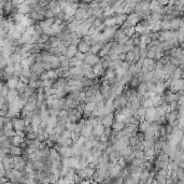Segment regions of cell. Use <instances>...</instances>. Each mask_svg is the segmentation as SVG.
Segmentation results:
<instances>
[{"label": "cell", "mask_w": 184, "mask_h": 184, "mask_svg": "<svg viewBox=\"0 0 184 184\" xmlns=\"http://www.w3.org/2000/svg\"><path fill=\"white\" fill-rule=\"evenodd\" d=\"M9 87L7 86V84L4 82H2L1 84V89H0V95H1V98H7V96L9 94Z\"/></svg>", "instance_id": "24"}, {"label": "cell", "mask_w": 184, "mask_h": 184, "mask_svg": "<svg viewBox=\"0 0 184 184\" xmlns=\"http://www.w3.org/2000/svg\"><path fill=\"white\" fill-rule=\"evenodd\" d=\"M70 167L72 169L79 170V157H70Z\"/></svg>", "instance_id": "33"}, {"label": "cell", "mask_w": 184, "mask_h": 184, "mask_svg": "<svg viewBox=\"0 0 184 184\" xmlns=\"http://www.w3.org/2000/svg\"><path fill=\"white\" fill-rule=\"evenodd\" d=\"M27 89H28V85L25 83H23V82H21L20 81V83H18L17 87H16V91H17L18 93H20V95H22V94H24L25 92H26Z\"/></svg>", "instance_id": "28"}, {"label": "cell", "mask_w": 184, "mask_h": 184, "mask_svg": "<svg viewBox=\"0 0 184 184\" xmlns=\"http://www.w3.org/2000/svg\"><path fill=\"white\" fill-rule=\"evenodd\" d=\"M101 124L104 125V127H111L112 128L113 124L115 122V115L113 113H110V114H107V115L102 116L100 119Z\"/></svg>", "instance_id": "3"}, {"label": "cell", "mask_w": 184, "mask_h": 184, "mask_svg": "<svg viewBox=\"0 0 184 184\" xmlns=\"http://www.w3.org/2000/svg\"><path fill=\"white\" fill-rule=\"evenodd\" d=\"M104 24L106 25L107 27H114L116 26V21H115V17L113 16V17H109V18H106L104 21Z\"/></svg>", "instance_id": "31"}, {"label": "cell", "mask_w": 184, "mask_h": 184, "mask_svg": "<svg viewBox=\"0 0 184 184\" xmlns=\"http://www.w3.org/2000/svg\"><path fill=\"white\" fill-rule=\"evenodd\" d=\"M65 130H66V123H62V122H58L56 125V127L54 128V133L56 135H58V136H60Z\"/></svg>", "instance_id": "15"}, {"label": "cell", "mask_w": 184, "mask_h": 184, "mask_svg": "<svg viewBox=\"0 0 184 184\" xmlns=\"http://www.w3.org/2000/svg\"><path fill=\"white\" fill-rule=\"evenodd\" d=\"M104 24V21L102 20H98V18H96L95 22H94V24H93V27H95V28H98L99 26Z\"/></svg>", "instance_id": "40"}, {"label": "cell", "mask_w": 184, "mask_h": 184, "mask_svg": "<svg viewBox=\"0 0 184 184\" xmlns=\"http://www.w3.org/2000/svg\"><path fill=\"white\" fill-rule=\"evenodd\" d=\"M80 137H81L80 134H77V133H71V139H72V141H73L74 144H75V143L79 141ZM74 144H73V146H74Z\"/></svg>", "instance_id": "39"}, {"label": "cell", "mask_w": 184, "mask_h": 184, "mask_svg": "<svg viewBox=\"0 0 184 184\" xmlns=\"http://www.w3.org/2000/svg\"><path fill=\"white\" fill-rule=\"evenodd\" d=\"M182 80H184V70H183V72H182V78H181Z\"/></svg>", "instance_id": "46"}, {"label": "cell", "mask_w": 184, "mask_h": 184, "mask_svg": "<svg viewBox=\"0 0 184 184\" xmlns=\"http://www.w3.org/2000/svg\"><path fill=\"white\" fill-rule=\"evenodd\" d=\"M139 84H140L139 79H138L137 77H134V78H133V80H131V82L129 83V85L133 86V87H138V86H139Z\"/></svg>", "instance_id": "38"}, {"label": "cell", "mask_w": 184, "mask_h": 184, "mask_svg": "<svg viewBox=\"0 0 184 184\" xmlns=\"http://www.w3.org/2000/svg\"><path fill=\"white\" fill-rule=\"evenodd\" d=\"M57 184H72V183L69 181V180H67L66 178H60L59 181L57 182Z\"/></svg>", "instance_id": "42"}, {"label": "cell", "mask_w": 184, "mask_h": 184, "mask_svg": "<svg viewBox=\"0 0 184 184\" xmlns=\"http://www.w3.org/2000/svg\"><path fill=\"white\" fill-rule=\"evenodd\" d=\"M82 64H83V62L79 60L77 57H73V58H71V59H70V68H74V67H80V66H82Z\"/></svg>", "instance_id": "34"}, {"label": "cell", "mask_w": 184, "mask_h": 184, "mask_svg": "<svg viewBox=\"0 0 184 184\" xmlns=\"http://www.w3.org/2000/svg\"><path fill=\"white\" fill-rule=\"evenodd\" d=\"M93 130H94L93 126L86 121V124L83 126V129H82V131H81V136L86 138V139H88L89 137L93 136Z\"/></svg>", "instance_id": "6"}, {"label": "cell", "mask_w": 184, "mask_h": 184, "mask_svg": "<svg viewBox=\"0 0 184 184\" xmlns=\"http://www.w3.org/2000/svg\"><path fill=\"white\" fill-rule=\"evenodd\" d=\"M13 123V128H14L15 131H24L25 128H26V123L23 119H18V117H15L12 120Z\"/></svg>", "instance_id": "5"}, {"label": "cell", "mask_w": 184, "mask_h": 184, "mask_svg": "<svg viewBox=\"0 0 184 184\" xmlns=\"http://www.w3.org/2000/svg\"><path fill=\"white\" fill-rule=\"evenodd\" d=\"M57 123H58V117H53V116H50V119H49V123H48V127L54 129V128L56 127Z\"/></svg>", "instance_id": "32"}, {"label": "cell", "mask_w": 184, "mask_h": 184, "mask_svg": "<svg viewBox=\"0 0 184 184\" xmlns=\"http://www.w3.org/2000/svg\"><path fill=\"white\" fill-rule=\"evenodd\" d=\"M182 72H183V70L178 67V68L175 70V72L170 75V79H171V80H175H175H180V79L182 78Z\"/></svg>", "instance_id": "22"}, {"label": "cell", "mask_w": 184, "mask_h": 184, "mask_svg": "<svg viewBox=\"0 0 184 184\" xmlns=\"http://www.w3.org/2000/svg\"><path fill=\"white\" fill-rule=\"evenodd\" d=\"M84 62L89 66H92V67H94L95 65H97V64L100 62V57H99V55L87 53V54H85V59H84Z\"/></svg>", "instance_id": "2"}, {"label": "cell", "mask_w": 184, "mask_h": 184, "mask_svg": "<svg viewBox=\"0 0 184 184\" xmlns=\"http://www.w3.org/2000/svg\"><path fill=\"white\" fill-rule=\"evenodd\" d=\"M30 69H31V72H33V73L38 74L39 77L45 71L43 62H36V64H33V65L30 67Z\"/></svg>", "instance_id": "7"}, {"label": "cell", "mask_w": 184, "mask_h": 184, "mask_svg": "<svg viewBox=\"0 0 184 184\" xmlns=\"http://www.w3.org/2000/svg\"><path fill=\"white\" fill-rule=\"evenodd\" d=\"M78 46L77 45H70L68 48V50H67V52H66V55L65 56L67 57V58H69V59H71V58H73V57H75V55L78 54Z\"/></svg>", "instance_id": "10"}, {"label": "cell", "mask_w": 184, "mask_h": 184, "mask_svg": "<svg viewBox=\"0 0 184 184\" xmlns=\"http://www.w3.org/2000/svg\"><path fill=\"white\" fill-rule=\"evenodd\" d=\"M81 184H92V180H84Z\"/></svg>", "instance_id": "45"}, {"label": "cell", "mask_w": 184, "mask_h": 184, "mask_svg": "<svg viewBox=\"0 0 184 184\" xmlns=\"http://www.w3.org/2000/svg\"><path fill=\"white\" fill-rule=\"evenodd\" d=\"M93 71H94V73L96 74V77H99V75H102L104 73H106V71H104V68L102 67V64H101V62L93 67Z\"/></svg>", "instance_id": "14"}, {"label": "cell", "mask_w": 184, "mask_h": 184, "mask_svg": "<svg viewBox=\"0 0 184 184\" xmlns=\"http://www.w3.org/2000/svg\"><path fill=\"white\" fill-rule=\"evenodd\" d=\"M119 60L121 62H125L126 60V53H122L119 55Z\"/></svg>", "instance_id": "44"}, {"label": "cell", "mask_w": 184, "mask_h": 184, "mask_svg": "<svg viewBox=\"0 0 184 184\" xmlns=\"http://www.w3.org/2000/svg\"><path fill=\"white\" fill-rule=\"evenodd\" d=\"M37 108H38V106H37V101L36 102H27L26 106L24 107V109L27 111V112H35V111L37 110Z\"/></svg>", "instance_id": "20"}, {"label": "cell", "mask_w": 184, "mask_h": 184, "mask_svg": "<svg viewBox=\"0 0 184 184\" xmlns=\"http://www.w3.org/2000/svg\"><path fill=\"white\" fill-rule=\"evenodd\" d=\"M160 119V116L158 115L157 110H156V108L155 107H152V108H149L146 109V121L149 123H155V122H158Z\"/></svg>", "instance_id": "1"}, {"label": "cell", "mask_w": 184, "mask_h": 184, "mask_svg": "<svg viewBox=\"0 0 184 184\" xmlns=\"http://www.w3.org/2000/svg\"><path fill=\"white\" fill-rule=\"evenodd\" d=\"M126 127V124L125 123H123V122H114V124H113V126H112V129L113 130H115L116 133H119V131H121V130H123L124 128Z\"/></svg>", "instance_id": "23"}, {"label": "cell", "mask_w": 184, "mask_h": 184, "mask_svg": "<svg viewBox=\"0 0 184 184\" xmlns=\"http://www.w3.org/2000/svg\"><path fill=\"white\" fill-rule=\"evenodd\" d=\"M59 110H56V109H49V114L50 116H53V117H58L59 116Z\"/></svg>", "instance_id": "37"}, {"label": "cell", "mask_w": 184, "mask_h": 184, "mask_svg": "<svg viewBox=\"0 0 184 184\" xmlns=\"http://www.w3.org/2000/svg\"><path fill=\"white\" fill-rule=\"evenodd\" d=\"M146 160H143V159H140V158H134V159L130 162V166H134V167H143L144 163H146Z\"/></svg>", "instance_id": "25"}, {"label": "cell", "mask_w": 184, "mask_h": 184, "mask_svg": "<svg viewBox=\"0 0 184 184\" xmlns=\"http://www.w3.org/2000/svg\"><path fill=\"white\" fill-rule=\"evenodd\" d=\"M96 109H97V104L95 102H87V104H85V110L84 111L93 113Z\"/></svg>", "instance_id": "30"}, {"label": "cell", "mask_w": 184, "mask_h": 184, "mask_svg": "<svg viewBox=\"0 0 184 184\" xmlns=\"http://www.w3.org/2000/svg\"><path fill=\"white\" fill-rule=\"evenodd\" d=\"M143 21V18L140 16L138 13L134 12V13H131V14L127 15V22L129 23V24L131 25V26H134L136 27L138 24H140L141 22Z\"/></svg>", "instance_id": "4"}, {"label": "cell", "mask_w": 184, "mask_h": 184, "mask_svg": "<svg viewBox=\"0 0 184 184\" xmlns=\"http://www.w3.org/2000/svg\"><path fill=\"white\" fill-rule=\"evenodd\" d=\"M69 71H70V73H71V77H75V75H83V74H82V68H81V66L80 67L70 68L69 69Z\"/></svg>", "instance_id": "27"}, {"label": "cell", "mask_w": 184, "mask_h": 184, "mask_svg": "<svg viewBox=\"0 0 184 184\" xmlns=\"http://www.w3.org/2000/svg\"><path fill=\"white\" fill-rule=\"evenodd\" d=\"M104 130H106V127H104V126L101 124V123H99L97 126H95V127H94L93 135H94V137H95L96 139L99 140V138H100L102 135H104Z\"/></svg>", "instance_id": "8"}, {"label": "cell", "mask_w": 184, "mask_h": 184, "mask_svg": "<svg viewBox=\"0 0 184 184\" xmlns=\"http://www.w3.org/2000/svg\"><path fill=\"white\" fill-rule=\"evenodd\" d=\"M150 126H151V123H149V122H146V121H144V122H141V123H140L138 129H139L140 133H142V134H146V131L149 130Z\"/></svg>", "instance_id": "19"}, {"label": "cell", "mask_w": 184, "mask_h": 184, "mask_svg": "<svg viewBox=\"0 0 184 184\" xmlns=\"http://www.w3.org/2000/svg\"><path fill=\"white\" fill-rule=\"evenodd\" d=\"M78 51L82 54L89 53V51H91V44H88L87 42L83 41V40H81V42L79 43V45H78Z\"/></svg>", "instance_id": "9"}, {"label": "cell", "mask_w": 184, "mask_h": 184, "mask_svg": "<svg viewBox=\"0 0 184 184\" xmlns=\"http://www.w3.org/2000/svg\"><path fill=\"white\" fill-rule=\"evenodd\" d=\"M18 83H20V79L18 78H10L9 80H7L6 84L7 86L9 87V89H16V87H17Z\"/></svg>", "instance_id": "12"}, {"label": "cell", "mask_w": 184, "mask_h": 184, "mask_svg": "<svg viewBox=\"0 0 184 184\" xmlns=\"http://www.w3.org/2000/svg\"><path fill=\"white\" fill-rule=\"evenodd\" d=\"M51 157L54 158V159H57V160H62V156H60L59 153H58L54 148L51 149Z\"/></svg>", "instance_id": "35"}, {"label": "cell", "mask_w": 184, "mask_h": 184, "mask_svg": "<svg viewBox=\"0 0 184 184\" xmlns=\"http://www.w3.org/2000/svg\"><path fill=\"white\" fill-rule=\"evenodd\" d=\"M178 68L175 65H173L172 62H168V64H166V65L164 66V72H165V74L166 75H168V77H170L173 72H175V69Z\"/></svg>", "instance_id": "11"}, {"label": "cell", "mask_w": 184, "mask_h": 184, "mask_svg": "<svg viewBox=\"0 0 184 184\" xmlns=\"http://www.w3.org/2000/svg\"><path fill=\"white\" fill-rule=\"evenodd\" d=\"M156 84V89H157V94L158 95H163L164 92H165V89H166V84L165 82H157Z\"/></svg>", "instance_id": "26"}, {"label": "cell", "mask_w": 184, "mask_h": 184, "mask_svg": "<svg viewBox=\"0 0 184 184\" xmlns=\"http://www.w3.org/2000/svg\"><path fill=\"white\" fill-rule=\"evenodd\" d=\"M115 17V21H116V25L119 26V25H123L125 22L127 21V15L126 14H117L114 16Z\"/></svg>", "instance_id": "21"}, {"label": "cell", "mask_w": 184, "mask_h": 184, "mask_svg": "<svg viewBox=\"0 0 184 184\" xmlns=\"http://www.w3.org/2000/svg\"><path fill=\"white\" fill-rule=\"evenodd\" d=\"M137 92L139 93V94H141L142 96L146 95V93L148 92V86H146V83L141 82V83L139 84V86H138V91H137Z\"/></svg>", "instance_id": "29"}, {"label": "cell", "mask_w": 184, "mask_h": 184, "mask_svg": "<svg viewBox=\"0 0 184 184\" xmlns=\"http://www.w3.org/2000/svg\"><path fill=\"white\" fill-rule=\"evenodd\" d=\"M17 11H18V13L28 15V14H30V12H31V8L26 6L25 3H23V4H21L20 7H17Z\"/></svg>", "instance_id": "17"}, {"label": "cell", "mask_w": 184, "mask_h": 184, "mask_svg": "<svg viewBox=\"0 0 184 184\" xmlns=\"http://www.w3.org/2000/svg\"><path fill=\"white\" fill-rule=\"evenodd\" d=\"M60 136L64 137V138H66V139H69V138H71V133L66 129V130L64 131V133H62V134L60 135Z\"/></svg>", "instance_id": "41"}, {"label": "cell", "mask_w": 184, "mask_h": 184, "mask_svg": "<svg viewBox=\"0 0 184 184\" xmlns=\"http://www.w3.org/2000/svg\"><path fill=\"white\" fill-rule=\"evenodd\" d=\"M20 97V93L16 91V89H10L9 94L7 96V100L8 102H13L15 99H17Z\"/></svg>", "instance_id": "13"}, {"label": "cell", "mask_w": 184, "mask_h": 184, "mask_svg": "<svg viewBox=\"0 0 184 184\" xmlns=\"http://www.w3.org/2000/svg\"><path fill=\"white\" fill-rule=\"evenodd\" d=\"M10 155L12 156H22L23 155V149L20 146H11L10 148Z\"/></svg>", "instance_id": "16"}, {"label": "cell", "mask_w": 184, "mask_h": 184, "mask_svg": "<svg viewBox=\"0 0 184 184\" xmlns=\"http://www.w3.org/2000/svg\"><path fill=\"white\" fill-rule=\"evenodd\" d=\"M38 138V133L31 131L29 134H26V139L27 140H36Z\"/></svg>", "instance_id": "36"}, {"label": "cell", "mask_w": 184, "mask_h": 184, "mask_svg": "<svg viewBox=\"0 0 184 184\" xmlns=\"http://www.w3.org/2000/svg\"><path fill=\"white\" fill-rule=\"evenodd\" d=\"M104 43H97V44H94L91 46V51L89 53L91 54H95V55H98L99 52L101 51V49L104 48Z\"/></svg>", "instance_id": "18"}, {"label": "cell", "mask_w": 184, "mask_h": 184, "mask_svg": "<svg viewBox=\"0 0 184 184\" xmlns=\"http://www.w3.org/2000/svg\"><path fill=\"white\" fill-rule=\"evenodd\" d=\"M75 57H77L79 60H81V62H84V59H85V54H82V53H80V52H78Z\"/></svg>", "instance_id": "43"}]
</instances>
